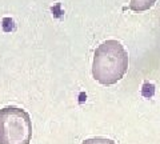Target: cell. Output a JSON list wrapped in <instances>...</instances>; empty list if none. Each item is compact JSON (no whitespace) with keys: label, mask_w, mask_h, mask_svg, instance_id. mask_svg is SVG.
I'll return each mask as SVG.
<instances>
[{"label":"cell","mask_w":160,"mask_h":144,"mask_svg":"<svg viewBox=\"0 0 160 144\" xmlns=\"http://www.w3.org/2000/svg\"><path fill=\"white\" fill-rule=\"evenodd\" d=\"M128 71V52L118 40H107L95 49L92 76L103 86L122 80Z\"/></svg>","instance_id":"obj_1"},{"label":"cell","mask_w":160,"mask_h":144,"mask_svg":"<svg viewBox=\"0 0 160 144\" xmlns=\"http://www.w3.org/2000/svg\"><path fill=\"white\" fill-rule=\"evenodd\" d=\"M32 120L23 108L8 106L0 110V144H29Z\"/></svg>","instance_id":"obj_2"},{"label":"cell","mask_w":160,"mask_h":144,"mask_svg":"<svg viewBox=\"0 0 160 144\" xmlns=\"http://www.w3.org/2000/svg\"><path fill=\"white\" fill-rule=\"evenodd\" d=\"M156 0H131L129 3V9L135 12H143L151 8Z\"/></svg>","instance_id":"obj_3"},{"label":"cell","mask_w":160,"mask_h":144,"mask_svg":"<svg viewBox=\"0 0 160 144\" xmlns=\"http://www.w3.org/2000/svg\"><path fill=\"white\" fill-rule=\"evenodd\" d=\"M82 144H116V143L107 137H91L84 140Z\"/></svg>","instance_id":"obj_4"}]
</instances>
